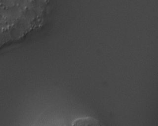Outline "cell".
Segmentation results:
<instances>
[{"label":"cell","instance_id":"obj_1","mask_svg":"<svg viewBox=\"0 0 158 126\" xmlns=\"http://www.w3.org/2000/svg\"><path fill=\"white\" fill-rule=\"evenodd\" d=\"M98 122L91 118H84L77 119L73 123V126H98Z\"/></svg>","mask_w":158,"mask_h":126}]
</instances>
